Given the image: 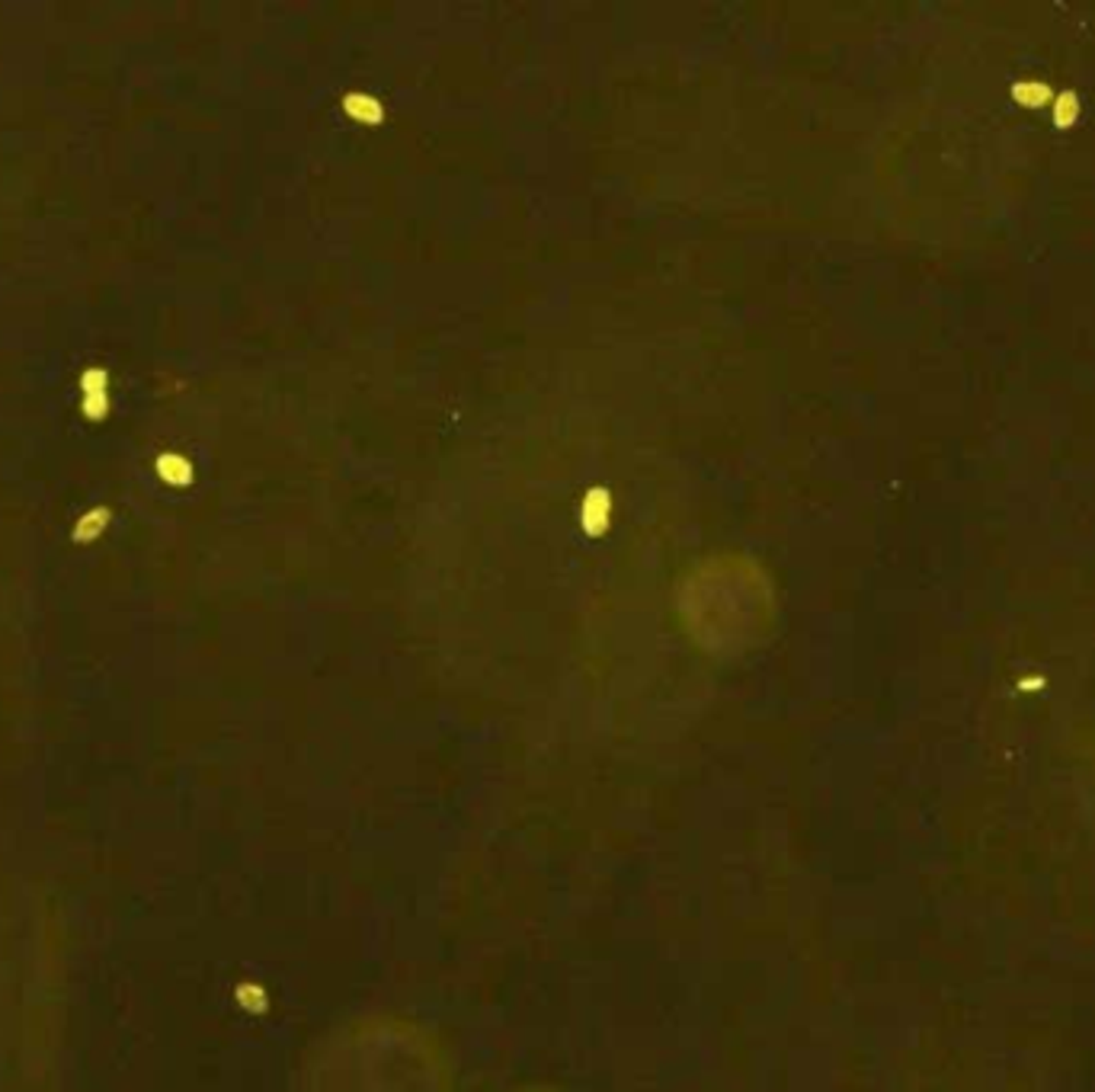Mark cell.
<instances>
[{"mask_svg":"<svg viewBox=\"0 0 1095 1092\" xmlns=\"http://www.w3.org/2000/svg\"><path fill=\"white\" fill-rule=\"evenodd\" d=\"M81 391H84V417L93 423H103L109 417V375L106 369H87L81 375Z\"/></svg>","mask_w":1095,"mask_h":1092,"instance_id":"cell-1","label":"cell"},{"mask_svg":"<svg viewBox=\"0 0 1095 1092\" xmlns=\"http://www.w3.org/2000/svg\"><path fill=\"white\" fill-rule=\"evenodd\" d=\"M157 475L170 487H186V484H192V465L176 452H164V455H157Z\"/></svg>","mask_w":1095,"mask_h":1092,"instance_id":"cell-3","label":"cell"},{"mask_svg":"<svg viewBox=\"0 0 1095 1092\" xmlns=\"http://www.w3.org/2000/svg\"><path fill=\"white\" fill-rule=\"evenodd\" d=\"M1076 116H1080V99H1076V93H1060L1057 96V103H1053V122L1060 126V129H1066V126H1073L1076 122Z\"/></svg>","mask_w":1095,"mask_h":1092,"instance_id":"cell-4","label":"cell"},{"mask_svg":"<svg viewBox=\"0 0 1095 1092\" xmlns=\"http://www.w3.org/2000/svg\"><path fill=\"white\" fill-rule=\"evenodd\" d=\"M347 109H350L355 119H362V122H378V103H372V99H365V96H350V99H347Z\"/></svg>","mask_w":1095,"mask_h":1092,"instance_id":"cell-6","label":"cell"},{"mask_svg":"<svg viewBox=\"0 0 1095 1092\" xmlns=\"http://www.w3.org/2000/svg\"><path fill=\"white\" fill-rule=\"evenodd\" d=\"M109 519H113V513H109V506H93V510H87L77 523H74V532H71V538L77 542V545H87V542H93V538H99L103 532H106V525H109Z\"/></svg>","mask_w":1095,"mask_h":1092,"instance_id":"cell-2","label":"cell"},{"mask_svg":"<svg viewBox=\"0 0 1095 1092\" xmlns=\"http://www.w3.org/2000/svg\"><path fill=\"white\" fill-rule=\"evenodd\" d=\"M1012 93H1015V99L1025 103V106H1044L1048 96H1051V90L1044 87V84H1015Z\"/></svg>","mask_w":1095,"mask_h":1092,"instance_id":"cell-5","label":"cell"}]
</instances>
